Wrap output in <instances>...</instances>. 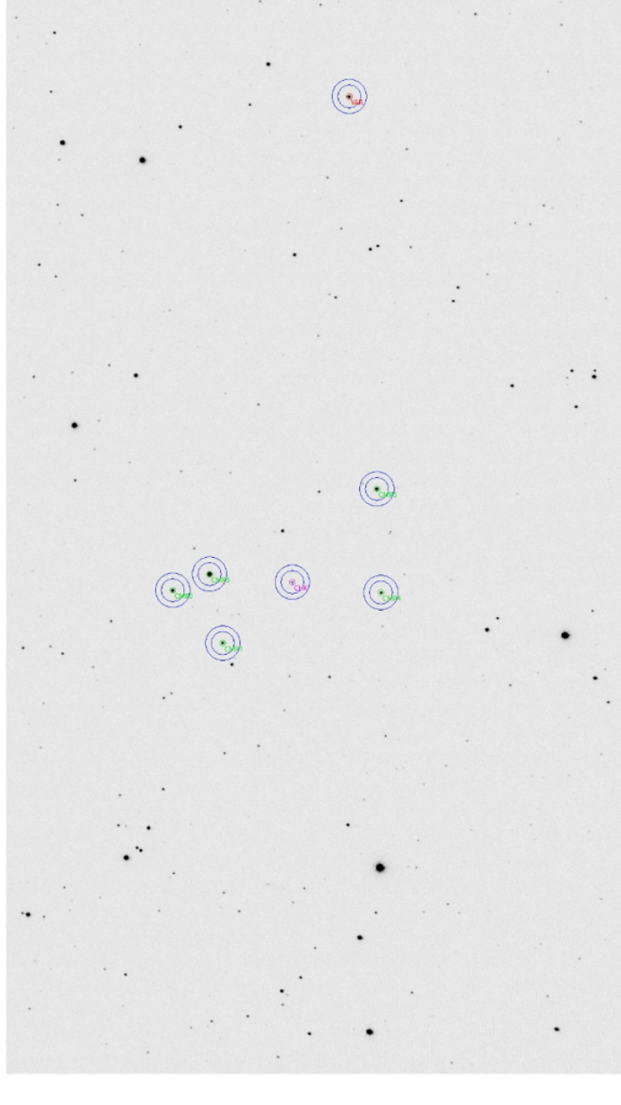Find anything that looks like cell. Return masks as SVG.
<instances>
[{
	"label": "cell",
	"mask_w": 621,
	"mask_h": 1105,
	"mask_svg": "<svg viewBox=\"0 0 621 1105\" xmlns=\"http://www.w3.org/2000/svg\"><path fill=\"white\" fill-rule=\"evenodd\" d=\"M331 100L336 109L342 114L353 115L357 114L365 107L368 93L366 88L358 80L347 78L335 85Z\"/></svg>",
	"instance_id": "1"
},
{
	"label": "cell",
	"mask_w": 621,
	"mask_h": 1105,
	"mask_svg": "<svg viewBox=\"0 0 621 1105\" xmlns=\"http://www.w3.org/2000/svg\"><path fill=\"white\" fill-rule=\"evenodd\" d=\"M363 594L369 607L385 611L392 608L398 602L399 588L392 578L378 575L369 579Z\"/></svg>",
	"instance_id": "2"
},
{
	"label": "cell",
	"mask_w": 621,
	"mask_h": 1105,
	"mask_svg": "<svg viewBox=\"0 0 621 1105\" xmlns=\"http://www.w3.org/2000/svg\"><path fill=\"white\" fill-rule=\"evenodd\" d=\"M396 488L392 477L374 471L361 482L360 493L363 502L372 507H383L392 501Z\"/></svg>",
	"instance_id": "3"
},
{
	"label": "cell",
	"mask_w": 621,
	"mask_h": 1105,
	"mask_svg": "<svg viewBox=\"0 0 621 1105\" xmlns=\"http://www.w3.org/2000/svg\"><path fill=\"white\" fill-rule=\"evenodd\" d=\"M206 647L207 653L217 661H230L241 650V638L232 627L217 626L208 632Z\"/></svg>",
	"instance_id": "4"
},
{
	"label": "cell",
	"mask_w": 621,
	"mask_h": 1105,
	"mask_svg": "<svg viewBox=\"0 0 621 1105\" xmlns=\"http://www.w3.org/2000/svg\"><path fill=\"white\" fill-rule=\"evenodd\" d=\"M310 578L302 566L287 565L276 577V592L287 600H298L308 594Z\"/></svg>",
	"instance_id": "5"
},
{
	"label": "cell",
	"mask_w": 621,
	"mask_h": 1105,
	"mask_svg": "<svg viewBox=\"0 0 621 1105\" xmlns=\"http://www.w3.org/2000/svg\"><path fill=\"white\" fill-rule=\"evenodd\" d=\"M192 579L202 591L215 592L227 582V568L216 557L207 556L196 562L192 570Z\"/></svg>",
	"instance_id": "6"
},
{
	"label": "cell",
	"mask_w": 621,
	"mask_h": 1105,
	"mask_svg": "<svg viewBox=\"0 0 621 1105\" xmlns=\"http://www.w3.org/2000/svg\"><path fill=\"white\" fill-rule=\"evenodd\" d=\"M155 597L165 607H180L191 597L190 584L179 573H168L155 586Z\"/></svg>",
	"instance_id": "7"
}]
</instances>
